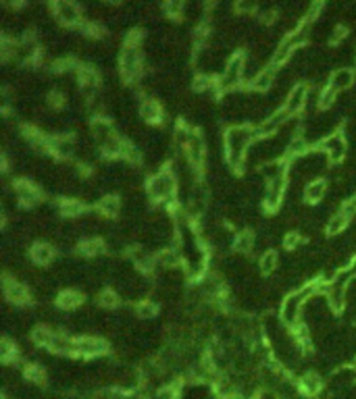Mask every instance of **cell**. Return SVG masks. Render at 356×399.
Returning <instances> with one entry per match:
<instances>
[{"instance_id":"1","label":"cell","mask_w":356,"mask_h":399,"mask_svg":"<svg viewBox=\"0 0 356 399\" xmlns=\"http://www.w3.org/2000/svg\"><path fill=\"white\" fill-rule=\"evenodd\" d=\"M256 142V133L252 125H229L223 133V156L227 160L233 173L246 171V156L248 148Z\"/></svg>"},{"instance_id":"2","label":"cell","mask_w":356,"mask_h":399,"mask_svg":"<svg viewBox=\"0 0 356 399\" xmlns=\"http://www.w3.org/2000/svg\"><path fill=\"white\" fill-rule=\"evenodd\" d=\"M177 196H179V183L171 169L157 171L146 179V198L154 206L175 210Z\"/></svg>"},{"instance_id":"3","label":"cell","mask_w":356,"mask_h":399,"mask_svg":"<svg viewBox=\"0 0 356 399\" xmlns=\"http://www.w3.org/2000/svg\"><path fill=\"white\" fill-rule=\"evenodd\" d=\"M119 73L121 79L127 84H138V81L144 77V50L142 46H134V44H123L121 50H119Z\"/></svg>"},{"instance_id":"4","label":"cell","mask_w":356,"mask_h":399,"mask_svg":"<svg viewBox=\"0 0 356 399\" xmlns=\"http://www.w3.org/2000/svg\"><path fill=\"white\" fill-rule=\"evenodd\" d=\"M244 67H246V54L235 50L233 56L227 61V65H225L223 73L217 77V88L221 92V96L240 90V86L244 84Z\"/></svg>"},{"instance_id":"5","label":"cell","mask_w":356,"mask_h":399,"mask_svg":"<svg viewBox=\"0 0 356 399\" xmlns=\"http://www.w3.org/2000/svg\"><path fill=\"white\" fill-rule=\"evenodd\" d=\"M308 299L302 296L300 291H294L288 293L286 298L281 299V306H279V318L283 320L288 328L296 331L300 324H302V314H304V303Z\"/></svg>"},{"instance_id":"6","label":"cell","mask_w":356,"mask_h":399,"mask_svg":"<svg viewBox=\"0 0 356 399\" xmlns=\"http://www.w3.org/2000/svg\"><path fill=\"white\" fill-rule=\"evenodd\" d=\"M2 296L6 299L8 306H13L17 310L29 306L31 301V289L23 283V281H19L17 277L4 273L2 277Z\"/></svg>"},{"instance_id":"7","label":"cell","mask_w":356,"mask_h":399,"mask_svg":"<svg viewBox=\"0 0 356 399\" xmlns=\"http://www.w3.org/2000/svg\"><path fill=\"white\" fill-rule=\"evenodd\" d=\"M52 17L67 27H81L86 23V10L77 2H69V0H58L50 4Z\"/></svg>"},{"instance_id":"8","label":"cell","mask_w":356,"mask_h":399,"mask_svg":"<svg viewBox=\"0 0 356 399\" xmlns=\"http://www.w3.org/2000/svg\"><path fill=\"white\" fill-rule=\"evenodd\" d=\"M321 152H325V156L329 158V162L331 164H340L348 158V152H350V142H348V137H346V133L342 131H336V133H331V135H327L321 144L317 146Z\"/></svg>"},{"instance_id":"9","label":"cell","mask_w":356,"mask_h":399,"mask_svg":"<svg viewBox=\"0 0 356 399\" xmlns=\"http://www.w3.org/2000/svg\"><path fill=\"white\" fill-rule=\"evenodd\" d=\"M106 349H109V343H106L102 337L79 335V337H75L73 356L84 358V360H96V358H102L106 354Z\"/></svg>"},{"instance_id":"10","label":"cell","mask_w":356,"mask_h":399,"mask_svg":"<svg viewBox=\"0 0 356 399\" xmlns=\"http://www.w3.org/2000/svg\"><path fill=\"white\" fill-rule=\"evenodd\" d=\"M308 92H311V84L306 81H298L286 96V102H283V108L290 116H300L304 114L306 108V100H308Z\"/></svg>"},{"instance_id":"11","label":"cell","mask_w":356,"mask_h":399,"mask_svg":"<svg viewBox=\"0 0 356 399\" xmlns=\"http://www.w3.org/2000/svg\"><path fill=\"white\" fill-rule=\"evenodd\" d=\"M10 190H13L17 202L21 206H25V208H31L35 204H40V200H42L40 185L38 183H31L29 179H15Z\"/></svg>"},{"instance_id":"12","label":"cell","mask_w":356,"mask_h":399,"mask_svg":"<svg viewBox=\"0 0 356 399\" xmlns=\"http://www.w3.org/2000/svg\"><path fill=\"white\" fill-rule=\"evenodd\" d=\"M138 114H140V119L148 125H161L165 119V108L157 98L142 96L140 104H138Z\"/></svg>"},{"instance_id":"13","label":"cell","mask_w":356,"mask_h":399,"mask_svg":"<svg viewBox=\"0 0 356 399\" xmlns=\"http://www.w3.org/2000/svg\"><path fill=\"white\" fill-rule=\"evenodd\" d=\"M90 133H92L94 139H96L98 148L119 135L117 127H115V121L109 119V116H96V119H92L90 121Z\"/></svg>"},{"instance_id":"14","label":"cell","mask_w":356,"mask_h":399,"mask_svg":"<svg viewBox=\"0 0 356 399\" xmlns=\"http://www.w3.org/2000/svg\"><path fill=\"white\" fill-rule=\"evenodd\" d=\"M56 258V248L50 241H33L29 245V260L35 266H50Z\"/></svg>"},{"instance_id":"15","label":"cell","mask_w":356,"mask_h":399,"mask_svg":"<svg viewBox=\"0 0 356 399\" xmlns=\"http://www.w3.org/2000/svg\"><path fill=\"white\" fill-rule=\"evenodd\" d=\"M277 77H279V67L267 65V67L260 69V73L254 77V81L250 84V90L256 94H269L277 86Z\"/></svg>"},{"instance_id":"16","label":"cell","mask_w":356,"mask_h":399,"mask_svg":"<svg viewBox=\"0 0 356 399\" xmlns=\"http://www.w3.org/2000/svg\"><path fill=\"white\" fill-rule=\"evenodd\" d=\"M258 173L265 183H275L281 179H288L290 173V162L288 160H269L258 167Z\"/></svg>"},{"instance_id":"17","label":"cell","mask_w":356,"mask_h":399,"mask_svg":"<svg viewBox=\"0 0 356 399\" xmlns=\"http://www.w3.org/2000/svg\"><path fill=\"white\" fill-rule=\"evenodd\" d=\"M298 389H300V393L306 397V399H313V397H317V395H321V391H323V379H321V374L319 372H315V370H306L304 374H300L298 379Z\"/></svg>"},{"instance_id":"18","label":"cell","mask_w":356,"mask_h":399,"mask_svg":"<svg viewBox=\"0 0 356 399\" xmlns=\"http://www.w3.org/2000/svg\"><path fill=\"white\" fill-rule=\"evenodd\" d=\"M356 84V71L354 67H338L329 73V88H334L338 94L350 90Z\"/></svg>"},{"instance_id":"19","label":"cell","mask_w":356,"mask_h":399,"mask_svg":"<svg viewBox=\"0 0 356 399\" xmlns=\"http://www.w3.org/2000/svg\"><path fill=\"white\" fill-rule=\"evenodd\" d=\"M84 306V293L75 287H67L56 293V308L61 312H75Z\"/></svg>"},{"instance_id":"20","label":"cell","mask_w":356,"mask_h":399,"mask_svg":"<svg viewBox=\"0 0 356 399\" xmlns=\"http://www.w3.org/2000/svg\"><path fill=\"white\" fill-rule=\"evenodd\" d=\"M329 194V181L327 179H315L304 183V204L317 206L321 204Z\"/></svg>"},{"instance_id":"21","label":"cell","mask_w":356,"mask_h":399,"mask_svg":"<svg viewBox=\"0 0 356 399\" xmlns=\"http://www.w3.org/2000/svg\"><path fill=\"white\" fill-rule=\"evenodd\" d=\"M75 152H77L75 137H71V135H67V133L54 135V137H52V154H54L58 160H71V158H75Z\"/></svg>"},{"instance_id":"22","label":"cell","mask_w":356,"mask_h":399,"mask_svg":"<svg viewBox=\"0 0 356 399\" xmlns=\"http://www.w3.org/2000/svg\"><path fill=\"white\" fill-rule=\"evenodd\" d=\"M98 210V214L104 218V220H111V218H117L119 214H121V210H123V204H121V200H119L115 194H104L102 198H100V202L94 206Z\"/></svg>"},{"instance_id":"23","label":"cell","mask_w":356,"mask_h":399,"mask_svg":"<svg viewBox=\"0 0 356 399\" xmlns=\"http://www.w3.org/2000/svg\"><path fill=\"white\" fill-rule=\"evenodd\" d=\"M86 210H88V206L84 204V200H79V198H63L61 202H58V212L65 218H81L86 214Z\"/></svg>"},{"instance_id":"24","label":"cell","mask_w":356,"mask_h":399,"mask_svg":"<svg viewBox=\"0 0 356 399\" xmlns=\"http://www.w3.org/2000/svg\"><path fill=\"white\" fill-rule=\"evenodd\" d=\"M256 266H258V273H260V275H275V273L279 271V266H281V256H279V252L271 248V250H267L265 254H260Z\"/></svg>"},{"instance_id":"25","label":"cell","mask_w":356,"mask_h":399,"mask_svg":"<svg viewBox=\"0 0 356 399\" xmlns=\"http://www.w3.org/2000/svg\"><path fill=\"white\" fill-rule=\"evenodd\" d=\"M121 296L113 289V287H104V289H100L98 293H96V303H98V308H102V310H106V312H113V310H119L121 308Z\"/></svg>"},{"instance_id":"26","label":"cell","mask_w":356,"mask_h":399,"mask_svg":"<svg viewBox=\"0 0 356 399\" xmlns=\"http://www.w3.org/2000/svg\"><path fill=\"white\" fill-rule=\"evenodd\" d=\"M254 248H256V235L252 231L242 229V231L235 233V241H233V252L235 254H242V256L252 254Z\"/></svg>"},{"instance_id":"27","label":"cell","mask_w":356,"mask_h":399,"mask_svg":"<svg viewBox=\"0 0 356 399\" xmlns=\"http://www.w3.org/2000/svg\"><path fill=\"white\" fill-rule=\"evenodd\" d=\"M77 248L84 258H100L106 250V243L100 237H84L77 243Z\"/></svg>"},{"instance_id":"28","label":"cell","mask_w":356,"mask_h":399,"mask_svg":"<svg viewBox=\"0 0 356 399\" xmlns=\"http://www.w3.org/2000/svg\"><path fill=\"white\" fill-rule=\"evenodd\" d=\"M350 220H352V218H350L348 214H344V212H342V208H340L338 212H336L334 216H331V218L327 220V225H325V233H327L329 237H338V235H342V233L350 227Z\"/></svg>"},{"instance_id":"29","label":"cell","mask_w":356,"mask_h":399,"mask_svg":"<svg viewBox=\"0 0 356 399\" xmlns=\"http://www.w3.org/2000/svg\"><path fill=\"white\" fill-rule=\"evenodd\" d=\"M134 310H136V318H140V320H152L154 316L159 314V301L154 299V298L142 299V301H138L136 306H134Z\"/></svg>"},{"instance_id":"30","label":"cell","mask_w":356,"mask_h":399,"mask_svg":"<svg viewBox=\"0 0 356 399\" xmlns=\"http://www.w3.org/2000/svg\"><path fill=\"white\" fill-rule=\"evenodd\" d=\"M281 245H283V250H288V252H298V250L304 248V235L300 231L292 229V231H288L286 235H283Z\"/></svg>"},{"instance_id":"31","label":"cell","mask_w":356,"mask_h":399,"mask_svg":"<svg viewBox=\"0 0 356 399\" xmlns=\"http://www.w3.org/2000/svg\"><path fill=\"white\" fill-rule=\"evenodd\" d=\"M163 6V17L167 19H183L185 17V4L179 0H169V2L161 4Z\"/></svg>"},{"instance_id":"32","label":"cell","mask_w":356,"mask_h":399,"mask_svg":"<svg viewBox=\"0 0 356 399\" xmlns=\"http://www.w3.org/2000/svg\"><path fill=\"white\" fill-rule=\"evenodd\" d=\"M350 366H352V370H354V377H356V356L352 358V364H350Z\"/></svg>"}]
</instances>
